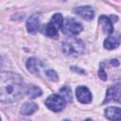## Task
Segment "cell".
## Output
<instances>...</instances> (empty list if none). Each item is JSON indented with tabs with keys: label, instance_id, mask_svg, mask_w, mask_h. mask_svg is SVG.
<instances>
[{
	"label": "cell",
	"instance_id": "15",
	"mask_svg": "<svg viewBox=\"0 0 121 121\" xmlns=\"http://www.w3.org/2000/svg\"><path fill=\"white\" fill-rule=\"evenodd\" d=\"M49 23H51L56 28H58V29L60 28V29H61L62 23H63V17H62V15H61L60 13H55V14L51 17Z\"/></svg>",
	"mask_w": 121,
	"mask_h": 121
},
{
	"label": "cell",
	"instance_id": "16",
	"mask_svg": "<svg viewBox=\"0 0 121 121\" xmlns=\"http://www.w3.org/2000/svg\"><path fill=\"white\" fill-rule=\"evenodd\" d=\"M58 28H56L51 23H48L45 27V34L50 38H58Z\"/></svg>",
	"mask_w": 121,
	"mask_h": 121
},
{
	"label": "cell",
	"instance_id": "14",
	"mask_svg": "<svg viewBox=\"0 0 121 121\" xmlns=\"http://www.w3.org/2000/svg\"><path fill=\"white\" fill-rule=\"evenodd\" d=\"M26 94L30 98H36L38 96H41L43 92L39 87H37L35 85H27L26 89Z\"/></svg>",
	"mask_w": 121,
	"mask_h": 121
},
{
	"label": "cell",
	"instance_id": "9",
	"mask_svg": "<svg viewBox=\"0 0 121 121\" xmlns=\"http://www.w3.org/2000/svg\"><path fill=\"white\" fill-rule=\"evenodd\" d=\"M105 116L111 121H120L121 110L119 107H108L105 110Z\"/></svg>",
	"mask_w": 121,
	"mask_h": 121
},
{
	"label": "cell",
	"instance_id": "1",
	"mask_svg": "<svg viewBox=\"0 0 121 121\" xmlns=\"http://www.w3.org/2000/svg\"><path fill=\"white\" fill-rule=\"evenodd\" d=\"M26 85L23 78L13 72H0V102L12 103L26 94Z\"/></svg>",
	"mask_w": 121,
	"mask_h": 121
},
{
	"label": "cell",
	"instance_id": "21",
	"mask_svg": "<svg viewBox=\"0 0 121 121\" xmlns=\"http://www.w3.org/2000/svg\"><path fill=\"white\" fill-rule=\"evenodd\" d=\"M2 65H3V60H2V58L0 57V68L2 67Z\"/></svg>",
	"mask_w": 121,
	"mask_h": 121
},
{
	"label": "cell",
	"instance_id": "5",
	"mask_svg": "<svg viewBox=\"0 0 121 121\" xmlns=\"http://www.w3.org/2000/svg\"><path fill=\"white\" fill-rule=\"evenodd\" d=\"M120 91H121L120 83H115L114 85L109 87L107 90L106 98L103 101V104L111 102V101L120 102Z\"/></svg>",
	"mask_w": 121,
	"mask_h": 121
},
{
	"label": "cell",
	"instance_id": "24",
	"mask_svg": "<svg viewBox=\"0 0 121 121\" xmlns=\"http://www.w3.org/2000/svg\"><path fill=\"white\" fill-rule=\"evenodd\" d=\"M0 121H1V118H0Z\"/></svg>",
	"mask_w": 121,
	"mask_h": 121
},
{
	"label": "cell",
	"instance_id": "11",
	"mask_svg": "<svg viewBox=\"0 0 121 121\" xmlns=\"http://www.w3.org/2000/svg\"><path fill=\"white\" fill-rule=\"evenodd\" d=\"M98 22L100 23L103 29L108 34H111V33L113 32V25H112V21L109 17H107L106 15H101L98 19Z\"/></svg>",
	"mask_w": 121,
	"mask_h": 121
},
{
	"label": "cell",
	"instance_id": "23",
	"mask_svg": "<svg viewBox=\"0 0 121 121\" xmlns=\"http://www.w3.org/2000/svg\"><path fill=\"white\" fill-rule=\"evenodd\" d=\"M63 121H70V120H67V119H65V120H63Z\"/></svg>",
	"mask_w": 121,
	"mask_h": 121
},
{
	"label": "cell",
	"instance_id": "13",
	"mask_svg": "<svg viewBox=\"0 0 121 121\" xmlns=\"http://www.w3.org/2000/svg\"><path fill=\"white\" fill-rule=\"evenodd\" d=\"M120 41L118 37H114V36H109L108 38H106V40L104 41V47L106 49H114L116 47L119 46Z\"/></svg>",
	"mask_w": 121,
	"mask_h": 121
},
{
	"label": "cell",
	"instance_id": "12",
	"mask_svg": "<svg viewBox=\"0 0 121 121\" xmlns=\"http://www.w3.org/2000/svg\"><path fill=\"white\" fill-rule=\"evenodd\" d=\"M38 110V105L34 102H26L21 107V113L23 115H30Z\"/></svg>",
	"mask_w": 121,
	"mask_h": 121
},
{
	"label": "cell",
	"instance_id": "19",
	"mask_svg": "<svg viewBox=\"0 0 121 121\" xmlns=\"http://www.w3.org/2000/svg\"><path fill=\"white\" fill-rule=\"evenodd\" d=\"M98 76H99V78H100L101 79H103V80H106V79H107V75H106V73L104 72V69H103L102 65H101V66H100V68H99Z\"/></svg>",
	"mask_w": 121,
	"mask_h": 121
},
{
	"label": "cell",
	"instance_id": "10",
	"mask_svg": "<svg viewBox=\"0 0 121 121\" xmlns=\"http://www.w3.org/2000/svg\"><path fill=\"white\" fill-rule=\"evenodd\" d=\"M26 65L27 70L30 73H32V74H38L40 72L42 63L40 62V60H38L35 58H29L26 60Z\"/></svg>",
	"mask_w": 121,
	"mask_h": 121
},
{
	"label": "cell",
	"instance_id": "20",
	"mask_svg": "<svg viewBox=\"0 0 121 121\" xmlns=\"http://www.w3.org/2000/svg\"><path fill=\"white\" fill-rule=\"evenodd\" d=\"M111 63L112 64V65H114V66H118L119 65V61H118V60H112V61H111Z\"/></svg>",
	"mask_w": 121,
	"mask_h": 121
},
{
	"label": "cell",
	"instance_id": "6",
	"mask_svg": "<svg viewBox=\"0 0 121 121\" xmlns=\"http://www.w3.org/2000/svg\"><path fill=\"white\" fill-rule=\"evenodd\" d=\"M76 96L78 100L82 104H88L92 101V94L90 90L85 86H78L77 88Z\"/></svg>",
	"mask_w": 121,
	"mask_h": 121
},
{
	"label": "cell",
	"instance_id": "4",
	"mask_svg": "<svg viewBox=\"0 0 121 121\" xmlns=\"http://www.w3.org/2000/svg\"><path fill=\"white\" fill-rule=\"evenodd\" d=\"M45 105L49 110L57 112L62 111L64 109V107L66 105V101L61 95H60L58 94H53L46 98Z\"/></svg>",
	"mask_w": 121,
	"mask_h": 121
},
{
	"label": "cell",
	"instance_id": "17",
	"mask_svg": "<svg viewBox=\"0 0 121 121\" xmlns=\"http://www.w3.org/2000/svg\"><path fill=\"white\" fill-rule=\"evenodd\" d=\"M60 92L62 95L61 96L65 99V101H72V94L69 87H62L60 90Z\"/></svg>",
	"mask_w": 121,
	"mask_h": 121
},
{
	"label": "cell",
	"instance_id": "22",
	"mask_svg": "<svg viewBox=\"0 0 121 121\" xmlns=\"http://www.w3.org/2000/svg\"><path fill=\"white\" fill-rule=\"evenodd\" d=\"M85 121H93V120H92V119H90V118H87Z\"/></svg>",
	"mask_w": 121,
	"mask_h": 121
},
{
	"label": "cell",
	"instance_id": "2",
	"mask_svg": "<svg viewBox=\"0 0 121 121\" xmlns=\"http://www.w3.org/2000/svg\"><path fill=\"white\" fill-rule=\"evenodd\" d=\"M85 50V45L82 40L75 37L68 38L62 43V52L68 56H79Z\"/></svg>",
	"mask_w": 121,
	"mask_h": 121
},
{
	"label": "cell",
	"instance_id": "8",
	"mask_svg": "<svg viewBox=\"0 0 121 121\" xmlns=\"http://www.w3.org/2000/svg\"><path fill=\"white\" fill-rule=\"evenodd\" d=\"M40 25V16L38 14H34L30 16L26 21V28L27 31L31 34H34L37 32Z\"/></svg>",
	"mask_w": 121,
	"mask_h": 121
},
{
	"label": "cell",
	"instance_id": "3",
	"mask_svg": "<svg viewBox=\"0 0 121 121\" xmlns=\"http://www.w3.org/2000/svg\"><path fill=\"white\" fill-rule=\"evenodd\" d=\"M61 30L66 35L75 36V35L79 34L83 30V26H82V25L79 22L76 21L75 19H73V18H66L65 20H63Z\"/></svg>",
	"mask_w": 121,
	"mask_h": 121
},
{
	"label": "cell",
	"instance_id": "18",
	"mask_svg": "<svg viewBox=\"0 0 121 121\" xmlns=\"http://www.w3.org/2000/svg\"><path fill=\"white\" fill-rule=\"evenodd\" d=\"M45 74H46V77H47L50 80H52V81H57V80H58V78H59L58 74H57L54 70H52V69L47 70V71L45 72Z\"/></svg>",
	"mask_w": 121,
	"mask_h": 121
},
{
	"label": "cell",
	"instance_id": "7",
	"mask_svg": "<svg viewBox=\"0 0 121 121\" xmlns=\"http://www.w3.org/2000/svg\"><path fill=\"white\" fill-rule=\"evenodd\" d=\"M74 12L87 21H91L95 17V11L92 9V7H90V6L78 7L76 9H74Z\"/></svg>",
	"mask_w": 121,
	"mask_h": 121
}]
</instances>
